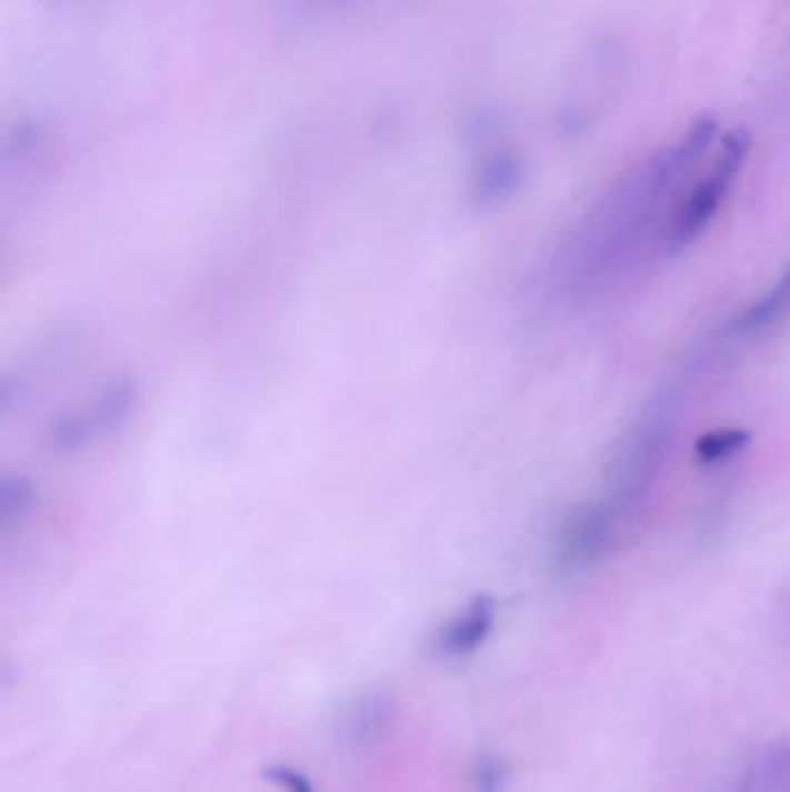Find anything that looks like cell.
<instances>
[{
  "mask_svg": "<svg viewBox=\"0 0 790 792\" xmlns=\"http://www.w3.org/2000/svg\"><path fill=\"white\" fill-rule=\"evenodd\" d=\"M689 168H693V162L687 160L679 144H672L619 183L614 193L584 218L582 228L566 249L561 262L566 283L576 292L601 285L644 234L670 188Z\"/></svg>",
  "mask_w": 790,
  "mask_h": 792,
  "instance_id": "obj_1",
  "label": "cell"
},
{
  "mask_svg": "<svg viewBox=\"0 0 790 792\" xmlns=\"http://www.w3.org/2000/svg\"><path fill=\"white\" fill-rule=\"evenodd\" d=\"M672 418L674 411L670 403L666 399H657L644 408L642 415L621 439L606 478V501H610L621 514L638 503L657 478L670 443Z\"/></svg>",
  "mask_w": 790,
  "mask_h": 792,
  "instance_id": "obj_2",
  "label": "cell"
},
{
  "mask_svg": "<svg viewBox=\"0 0 790 792\" xmlns=\"http://www.w3.org/2000/svg\"><path fill=\"white\" fill-rule=\"evenodd\" d=\"M749 153V134L744 130H734L726 134L717 162L707 172L700 183L691 190L689 198L682 202L668 221L666 243L670 251H682L691 245L721 211L728 190L740 177Z\"/></svg>",
  "mask_w": 790,
  "mask_h": 792,
  "instance_id": "obj_3",
  "label": "cell"
},
{
  "mask_svg": "<svg viewBox=\"0 0 790 792\" xmlns=\"http://www.w3.org/2000/svg\"><path fill=\"white\" fill-rule=\"evenodd\" d=\"M621 512L606 499L591 501L570 512L554 540V565L563 575H578L612 550Z\"/></svg>",
  "mask_w": 790,
  "mask_h": 792,
  "instance_id": "obj_4",
  "label": "cell"
},
{
  "mask_svg": "<svg viewBox=\"0 0 790 792\" xmlns=\"http://www.w3.org/2000/svg\"><path fill=\"white\" fill-rule=\"evenodd\" d=\"M134 401H138V388L130 380H119L117 385H109L107 392L96 401L93 408L87 413H77L63 418L51 433V443L57 450L74 452L91 443L98 433L107 429H114L126 415L132 411Z\"/></svg>",
  "mask_w": 790,
  "mask_h": 792,
  "instance_id": "obj_5",
  "label": "cell"
},
{
  "mask_svg": "<svg viewBox=\"0 0 790 792\" xmlns=\"http://www.w3.org/2000/svg\"><path fill=\"white\" fill-rule=\"evenodd\" d=\"M494 623L497 603L489 595H478L441 628L436 646H439L446 659H464V655L476 653L489 640Z\"/></svg>",
  "mask_w": 790,
  "mask_h": 792,
  "instance_id": "obj_6",
  "label": "cell"
},
{
  "mask_svg": "<svg viewBox=\"0 0 790 792\" xmlns=\"http://www.w3.org/2000/svg\"><path fill=\"white\" fill-rule=\"evenodd\" d=\"M524 181V162L512 151H499L489 156L473 181V198L482 207L506 202L520 190Z\"/></svg>",
  "mask_w": 790,
  "mask_h": 792,
  "instance_id": "obj_7",
  "label": "cell"
},
{
  "mask_svg": "<svg viewBox=\"0 0 790 792\" xmlns=\"http://www.w3.org/2000/svg\"><path fill=\"white\" fill-rule=\"evenodd\" d=\"M390 721V704L378 693H367L352 700L343 714V728L350 740L371 742L386 730Z\"/></svg>",
  "mask_w": 790,
  "mask_h": 792,
  "instance_id": "obj_8",
  "label": "cell"
},
{
  "mask_svg": "<svg viewBox=\"0 0 790 792\" xmlns=\"http://www.w3.org/2000/svg\"><path fill=\"white\" fill-rule=\"evenodd\" d=\"M788 307H790V269L774 283L772 290H768L742 311L738 320V330L744 334L768 330L772 322H777L783 315Z\"/></svg>",
  "mask_w": 790,
  "mask_h": 792,
  "instance_id": "obj_9",
  "label": "cell"
},
{
  "mask_svg": "<svg viewBox=\"0 0 790 792\" xmlns=\"http://www.w3.org/2000/svg\"><path fill=\"white\" fill-rule=\"evenodd\" d=\"M749 443H751V433L747 429L723 427L700 435L693 445V454L700 463H704V467H712V463H723L734 454H740Z\"/></svg>",
  "mask_w": 790,
  "mask_h": 792,
  "instance_id": "obj_10",
  "label": "cell"
},
{
  "mask_svg": "<svg viewBox=\"0 0 790 792\" xmlns=\"http://www.w3.org/2000/svg\"><path fill=\"white\" fill-rule=\"evenodd\" d=\"M508 764L499 755H484L476 762L473 785L476 792H503L508 785Z\"/></svg>",
  "mask_w": 790,
  "mask_h": 792,
  "instance_id": "obj_11",
  "label": "cell"
},
{
  "mask_svg": "<svg viewBox=\"0 0 790 792\" xmlns=\"http://www.w3.org/2000/svg\"><path fill=\"white\" fill-rule=\"evenodd\" d=\"M264 776L283 792H316V785L309 781V776L290 768V764H271Z\"/></svg>",
  "mask_w": 790,
  "mask_h": 792,
  "instance_id": "obj_12",
  "label": "cell"
}]
</instances>
